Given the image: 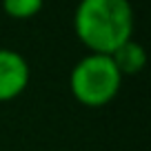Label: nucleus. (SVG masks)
<instances>
[{"instance_id":"f257e3e1","label":"nucleus","mask_w":151,"mask_h":151,"mask_svg":"<svg viewBox=\"0 0 151 151\" xmlns=\"http://www.w3.org/2000/svg\"><path fill=\"white\" fill-rule=\"evenodd\" d=\"M73 31L89 53L111 56L133 38V7L129 0H80Z\"/></svg>"},{"instance_id":"f03ea898","label":"nucleus","mask_w":151,"mask_h":151,"mask_svg":"<svg viewBox=\"0 0 151 151\" xmlns=\"http://www.w3.org/2000/svg\"><path fill=\"white\" fill-rule=\"evenodd\" d=\"M122 87L116 62L104 53H87L73 65L69 73V91L82 107L100 109L116 100Z\"/></svg>"},{"instance_id":"7ed1b4c3","label":"nucleus","mask_w":151,"mask_h":151,"mask_svg":"<svg viewBox=\"0 0 151 151\" xmlns=\"http://www.w3.org/2000/svg\"><path fill=\"white\" fill-rule=\"evenodd\" d=\"M31 80L27 58L14 49H0V102H11L22 96Z\"/></svg>"},{"instance_id":"20e7f679","label":"nucleus","mask_w":151,"mask_h":151,"mask_svg":"<svg viewBox=\"0 0 151 151\" xmlns=\"http://www.w3.org/2000/svg\"><path fill=\"white\" fill-rule=\"evenodd\" d=\"M111 60L116 62V67H118L122 78L124 76H136L147 65V51L140 42H136L131 38V40H127L122 47H118L111 53Z\"/></svg>"},{"instance_id":"39448f33","label":"nucleus","mask_w":151,"mask_h":151,"mask_svg":"<svg viewBox=\"0 0 151 151\" xmlns=\"http://www.w3.org/2000/svg\"><path fill=\"white\" fill-rule=\"evenodd\" d=\"M45 7V0H2V11L14 20H29L38 16Z\"/></svg>"}]
</instances>
